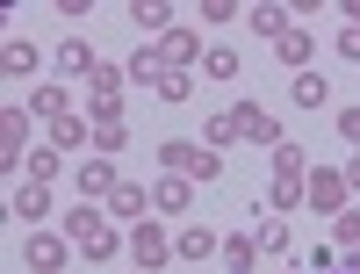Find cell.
I'll list each match as a JSON object with an SVG mask.
<instances>
[{"label": "cell", "mask_w": 360, "mask_h": 274, "mask_svg": "<svg viewBox=\"0 0 360 274\" xmlns=\"http://www.w3.org/2000/svg\"><path fill=\"white\" fill-rule=\"evenodd\" d=\"M159 159H166V173H180V180H217V173H224L217 144H188V137H166Z\"/></svg>", "instance_id": "6da1fadb"}, {"label": "cell", "mask_w": 360, "mask_h": 274, "mask_svg": "<svg viewBox=\"0 0 360 274\" xmlns=\"http://www.w3.org/2000/svg\"><path fill=\"white\" fill-rule=\"evenodd\" d=\"M72 246L86 260H115V231L101 224V209H72Z\"/></svg>", "instance_id": "7a4b0ae2"}, {"label": "cell", "mask_w": 360, "mask_h": 274, "mask_svg": "<svg viewBox=\"0 0 360 274\" xmlns=\"http://www.w3.org/2000/svg\"><path fill=\"white\" fill-rule=\"evenodd\" d=\"M303 195L324 209V217H346V173H310V180H303Z\"/></svg>", "instance_id": "3957f363"}, {"label": "cell", "mask_w": 360, "mask_h": 274, "mask_svg": "<svg viewBox=\"0 0 360 274\" xmlns=\"http://www.w3.org/2000/svg\"><path fill=\"white\" fill-rule=\"evenodd\" d=\"M130 253H137V267H159V260L173 253V238H166L159 224H130Z\"/></svg>", "instance_id": "277c9868"}, {"label": "cell", "mask_w": 360, "mask_h": 274, "mask_svg": "<svg viewBox=\"0 0 360 274\" xmlns=\"http://www.w3.org/2000/svg\"><path fill=\"white\" fill-rule=\"evenodd\" d=\"M22 260L37 267V274H58V267H65V238H51V231H37V238H29V246H22Z\"/></svg>", "instance_id": "5b68a950"}, {"label": "cell", "mask_w": 360, "mask_h": 274, "mask_svg": "<svg viewBox=\"0 0 360 274\" xmlns=\"http://www.w3.org/2000/svg\"><path fill=\"white\" fill-rule=\"evenodd\" d=\"M238 116V137H252V144H281V123L266 108H231Z\"/></svg>", "instance_id": "8992f818"}, {"label": "cell", "mask_w": 360, "mask_h": 274, "mask_svg": "<svg viewBox=\"0 0 360 274\" xmlns=\"http://www.w3.org/2000/svg\"><path fill=\"white\" fill-rule=\"evenodd\" d=\"M159 58H166V66L180 73L188 58H202V37H195V29H166V37H159Z\"/></svg>", "instance_id": "52a82bcc"}, {"label": "cell", "mask_w": 360, "mask_h": 274, "mask_svg": "<svg viewBox=\"0 0 360 274\" xmlns=\"http://www.w3.org/2000/svg\"><path fill=\"white\" fill-rule=\"evenodd\" d=\"M0 151H8V173H15V159H29V116L22 108H8V123H0Z\"/></svg>", "instance_id": "ba28073f"}, {"label": "cell", "mask_w": 360, "mask_h": 274, "mask_svg": "<svg viewBox=\"0 0 360 274\" xmlns=\"http://www.w3.org/2000/svg\"><path fill=\"white\" fill-rule=\"evenodd\" d=\"M79 188H86V195H115L123 180H115V166H108V159H79Z\"/></svg>", "instance_id": "9c48e42d"}, {"label": "cell", "mask_w": 360, "mask_h": 274, "mask_svg": "<svg viewBox=\"0 0 360 274\" xmlns=\"http://www.w3.org/2000/svg\"><path fill=\"white\" fill-rule=\"evenodd\" d=\"M130 80H166L173 66H166V58H159V44H144V51H130V66H123Z\"/></svg>", "instance_id": "30bf717a"}, {"label": "cell", "mask_w": 360, "mask_h": 274, "mask_svg": "<svg viewBox=\"0 0 360 274\" xmlns=\"http://www.w3.org/2000/svg\"><path fill=\"white\" fill-rule=\"evenodd\" d=\"M173 253H180V260H202V253H217V231H202V224H188V231L173 238Z\"/></svg>", "instance_id": "8fae6325"}, {"label": "cell", "mask_w": 360, "mask_h": 274, "mask_svg": "<svg viewBox=\"0 0 360 274\" xmlns=\"http://www.w3.org/2000/svg\"><path fill=\"white\" fill-rule=\"evenodd\" d=\"M29 108H37L44 123H58V116H72V101H65V87H37V94H29Z\"/></svg>", "instance_id": "7c38bea8"}, {"label": "cell", "mask_w": 360, "mask_h": 274, "mask_svg": "<svg viewBox=\"0 0 360 274\" xmlns=\"http://www.w3.org/2000/svg\"><path fill=\"white\" fill-rule=\"evenodd\" d=\"M274 166H281V180H310V151L303 144H274Z\"/></svg>", "instance_id": "4fadbf2b"}, {"label": "cell", "mask_w": 360, "mask_h": 274, "mask_svg": "<svg viewBox=\"0 0 360 274\" xmlns=\"http://www.w3.org/2000/svg\"><path fill=\"white\" fill-rule=\"evenodd\" d=\"M144 202H152V195H144V188H130V180L108 195V209H115V217H130V224H144Z\"/></svg>", "instance_id": "5bb4252c"}, {"label": "cell", "mask_w": 360, "mask_h": 274, "mask_svg": "<svg viewBox=\"0 0 360 274\" xmlns=\"http://www.w3.org/2000/svg\"><path fill=\"white\" fill-rule=\"evenodd\" d=\"M252 260H259V238H224V267L231 274H252Z\"/></svg>", "instance_id": "9a60e30c"}, {"label": "cell", "mask_w": 360, "mask_h": 274, "mask_svg": "<svg viewBox=\"0 0 360 274\" xmlns=\"http://www.w3.org/2000/svg\"><path fill=\"white\" fill-rule=\"evenodd\" d=\"M0 66H8V80H22V73H37V44H8V51H0Z\"/></svg>", "instance_id": "2e32d148"}, {"label": "cell", "mask_w": 360, "mask_h": 274, "mask_svg": "<svg viewBox=\"0 0 360 274\" xmlns=\"http://www.w3.org/2000/svg\"><path fill=\"white\" fill-rule=\"evenodd\" d=\"M44 209H51V188H44V180L15 188V217H44Z\"/></svg>", "instance_id": "e0dca14e"}, {"label": "cell", "mask_w": 360, "mask_h": 274, "mask_svg": "<svg viewBox=\"0 0 360 274\" xmlns=\"http://www.w3.org/2000/svg\"><path fill=\"white\" fill-rule=\"evenodd\" d=\"M159 209H166V217H180V209H188V180H180V173H166L159 180V195H152Z\"/></svg>", "instance_id": "ac0fdd59"}, {"label": "cell", "mask_w": 360, "mask_h": 274, "mask_svg": "<svg viewBox=\"0 0 360 274\" xmlns=\"http://www.w3.org/2000/svg\"><path fill=\"white\" fill-rule=\"evenodd\" d=\"M123 87H130L123 66H101V73H94V101H123Z\"/></svg>", "instance_id": "d6986e66"}, {"label": "cell", "mask_w": 360, "mask_h": 274, "mask_svg": "<svg viewBox=\"0 0 360 274\" xmlns=\"http://www.w3.org/2000/svg\"><path fill=\"white\" fill-rule=\"evenodd\" d=\"M58 66H65V73H86V80L101 73V66H94V51H86V44H58Z\"/></svg>", "instance_id": "ffe728a7"}, {"label": "cell", "mask_w": 360, "mask_h": 274, "mask_svg": "<svg viewBox=\"0 0 360 274\" xmlns=\"http://www.w3.org/2000/svg\"><path fill=\"white\" fill-rule=\"evenodd\" d=\"M29 180H44V188H51V180H58V166H65V151H29Z\"/></svg>", "instance_id": "44dd1931"}, {"label": "cell", "mask_w": 360, "mask_h": 274, "mask_svg": "<svg viewBox=\"0 0 360 274\" xmlns=\"http://www.w3.org/2000/svg\"><path fill=\"white\" fill-rule=\"evenodd\" d=\"M288 101H295V108H317V101H324V80H317V73H295Z\"/></svg>", "instance_id": "7402d4cb"}, {"label": "cell", "mask_w": 360, "mask_h": 274, "mask_svg": "<svg viewBox=\"0 0 360 274\" xmlns=\"http://www.w3.org/2000/svg\"><path fill=\"white\" fill-rule=\"evenodd\" d=\"M202 73H209V80H238V51H224V44L202 51Z\"/></svg>", "instance_id": "603a6c76"}, {"label": "cell", "mask_w": 360, "mask_h": 274, "mask_svg": "<svg viewBox=\"0 0 360 274\" xmlns=\"http://www.w3.org/2000/svg\"><path fill=\"white\" fill-rule=\"evenodd\" d=\"M252 29H259V37H274V44H281V37H288L295 22H288L281 8H252Z\"/></svg>", "instance_id": "cb8c5ba5"}, {"label": "cell", "mask_w": 360, "mask_h": 274, "mask_svg": "<svg viewBox=\"0 0 360 274\" xmlns=\"http://www.w3.org/2000/svg\"><path fill=\"white\" fill-rule=\"evenodd\" d=\"M274 51H281V66H295V73H303V58H310V37H303V29H288V37H281Z\"/></svg>", "instance_id": "d4e9b609"}, {"label": "cell", "mask_w": 360, "mask_h": 274, "mask_svg": "<svg viewBox=\"0 0 360 274\" xmlns=\"http://www.w3.org/2000/svg\"><path fill=\"white\" fill-rule=\"evenodd\" d=\"M51 130H58V151H79V144H86V123H79V116H58Z\"/></svg>", "instance_id": "484cf974"}, {"label": "cell", "mask_w": 360, "mask_h": 274, "mask_svg": "<svg viewBox=\"0 0 360 274\" xmlns=\"http://www.w3.org/2000/svg\"><path fill=\"white\" fill-rule=\"evenodd\" d=\"M266 202H274L281 217H288V209H303V180H274V195H266Z\"/></svg>", "instance_id": "4316f807"}, {"label": "cell", "mask_w": 360, "mask_h": 274, "mask_svg": "<svg viewBox=\"0 0 360 274\" xmlns=\"http://www.w3.org/2000/svg\"><path fill=\"white\" fill-rule=\"evenodd\" d=\"M259 253H288V224H281V217L259 224Z\"/></svg>", "instance_id": "83f0119b"}, {"label": "cell", "mask_w": 360, "mask_h": 274, "mask_svg": "<svg viewBox=\"0 0 360 274\" xmlns=\"http://www.w3.org/2000/svg\"><path fill=\"white\" fill-rule=\"evenodd\" d=\"M94 144H101V151H123V144H130V123H94Z\"/></svg>", "instance_id": "f1b7e54d"}, {"label": "cell", "mask_w": 360, "mask_h": 274, "mask_svg": "<svg viewBox=\"0 0 360 274\" xmlns=\"http://www.w3.org/2000/svg\"><path fill=\"white\" fill-rule=\"evenodd\" d=\"M231 137H238V116L224 108V116H217V123H209V144H231Z\"/></svg>", "instance_id": "f546056e"}, {"label": "cell", "mask_w": 360, "mask_h": 274, "mask_svg": "<svg viewBox=\"0 0 360 274\" xmlns=\"http://www.w3.org/2000/svg\"><path fill=\"white\" fill-rule=\"evenodd\" d=\"M339 246H346V253H360V217H339Z\"/></svg>", "instance_id": "4dcf8cb0"}, {"label": "cell", "mask_w": 360, "mask_h": 274, "mask_svg": "<svg viewBox=\"0 0 360 274\" xmlns=\"http://www.w3.org/2000/svg\"><path fill=\"white\" fill-rule=\"evenodd\" d=\"M339 137H346V144L360 151V108H346V116H339Z\"/></svg>", "instance_id": "1f68e13d"}, {"label": "cell", "mask_w": 360, "mask_h": 274, "mask_svg": "<svg viewBox=\"0 0 360 274\" xmlns=\"http://www.w3.org/2000/svg\"><path fill=\"white\" fill-rule=\"evenodd\" d=\"M339 51H346L353 66H360V29H339Z\"/></svg>", "instance_id": "d6a6232c"}, {"label": "cell", "mask_w": 360, "mask_h": 274, "mask_svg": "<svg viewBox=\"0 0 360 274\" xmlns=\"http://www.w3.org/2000/svg\"><path fill=\"white\" fill-rule=\"evenodd\" d=\"M346 188H360V159H353V166H346Z\"/></svg>", "instance_id": "836d02e7"}, {"label": "cell", "mask_w": 360, "mask_h": 274, "mask_svg": "<svg viewBox=\"0 0 360 274\" xmlns=\"http://www.w3.org/2000/svg\"><path fill=\"white\" fill-rule=\"evenodd\" d=\"M339 274H360V253H353V260H346V267H339Z\"/></svg>", "instance_id": "e575fe53"}]
</instances>
